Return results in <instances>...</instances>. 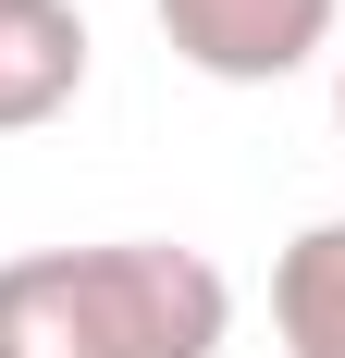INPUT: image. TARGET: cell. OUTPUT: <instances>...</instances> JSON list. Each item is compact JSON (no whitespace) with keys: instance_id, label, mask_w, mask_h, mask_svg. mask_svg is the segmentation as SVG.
<instances>
[{"instance_id":"277c9868","label":"cell","mask_w":345,"mask_h":358,"mask_svg":"<svg viewBox=\"0 0 345 358\" xmlns=\"http://www.w3.org/2000/svg\"><path fill=\"white\" fill-rule=\"evenodd\" d=\"M272 334L284 358H345V210L272 259Z\"/></svg>"},{"instance_id":"5b68a950","label":"cell","mask_w":345,"mask_h":358,"mask_svg":"<svg viewBox=\"0 0 345 358\" xmlns=\"http://www.w3.org/2000/svg\"><path fill=\"white\" fill-rule=\"evenodd\" d=\"M333 124H345V74H333Z\"/></svg>"},{"instance_id":"3957f363","label":"cell","mask_w":345,"mask_h":358,"mask_svg":"<svg viewBox=\"0 0 345 358\" xmlns=\"http://www.w3.org/2000/svg\"><path fill=\"white\" fill-rule=\"evenodd\" d=\"M87 87V13L74 0H0V136L62 124Z\"/></svg>"},{"instance_id":"6da1fadb","label":"cell","mask_w":345,"mask_h":358,"mask_svg":"<svg viewBox=\"0 0 345 358\" xmlns=\"http://www.w3.org/2000/svg\"><path fill=\"white\" fill-rule=\"evenodd\" d=\"M222 334H235L222 259L172 235L0 259V358H222Z\"/></svg>"},{"instance_id":"7a4b0ae2","label":"cell","mask_w":345,"mask_h":358,"mask_svg":"<svg viewBox=\"0 0 345 358\" xmlns=\"http://www.w3.org/2000/svg\"><path fill=\"white\" fill-rule=\"evenodd\" d=\"M333 13L345 0H161V37L210 87H284L296 62L333 50Z\"/></svg>"}]
</instances>
